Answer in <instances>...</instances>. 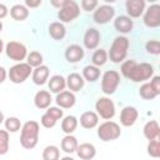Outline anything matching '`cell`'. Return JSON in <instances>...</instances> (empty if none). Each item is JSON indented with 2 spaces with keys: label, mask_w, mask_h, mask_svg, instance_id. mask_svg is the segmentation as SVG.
I'll use <instances>...</instances> for the list:
<instances>
[{
  "label": "cell",
  "mask_w": 160,
  "mask_h": 160,
  "mask_svg": "<svg viewBox=\"0 0 160 160\" xmlns=\"http://www.w3.org/2000/svg\"><path fill=\"white\" fill-rule=\"evenodd\" d=\"M26 62L31 66V68H36L39 65L42 64V55L39 51H31L30 54H28L26 56Z\"/></svg>",
  "instance_id": "cell-36"
},
{
  "label": "cell",
  "mask_w": 160,
  "mask_h": 160,
  "mask_svg": "<svg viewBox=\"0 0 160 160\" xmlns=\"http://www.w3.org/2000/svg\"><path fill=\"white\" fill-rule=\"evenodd\" d=\"M145 50L149 54L159 55L160 54V42H159V40H149L145 44Z\"/></svg>",
  "instance_id": "cell-38"
},
{
  "label": "cell",
  "mask_w": 160,
  "mask_h": 160,
  "mask_svg": "<svg viewBox=\"0 0 160 160\" xmlns=\"http://www.w3.org/2000/svg\"><path fill=\"white\" fill-rule=\"evenodd\" d=\"M78 119L74 115H68L61 121V130L65 134H72L78 128Z\"/></svg>",
  "instance_id": "cell-30"
},
{
  "label": "cell",
  "mask_w": 160,
  "mask_h": 160,
  "mask_svg": "<svg viewBox=\"0 0 160 160\" xmlns=\"http://www.w3.org/2000/svg\"><path fill=\"white\" fill-rule=\"evenodd\" d=\"M79 15H80V8H79L78 2L74 1V0H70L58 12V18H59V20L61 22H71Z\"/></svg>",
  "instance_id": "cell-9"
},
{
  "label": "cell",
  "mask_w": 160,
  "mask_h": 160,
  "mask_svg": "<svg viewBox=\"0 0 160 160\" xmlns=\"http://www.w3.org/2000/svg\"><path fill=\"white\" fill-rule=\"evenodd\" d=\"M51 101H52L51 95H50V92L46 91V90H40V91H38V92L35 94V96H34V104H35V106H36L38 109H41V110H42V109H48V108L50 106Z\"/></svg>",
  "instance_id": "cell-23"
},
{
  "label": "cell",
  "mask_w": 160,
  "mask_h": 160,
  "mask_svg": "<svg viewBox=\"0 0 160 160\" xmlns=\"http://www.w3.org/2000/svg\"><path fill=\"white\" fill-rule=\"evenodd\" d=\"M70 0H50V4L56 8V9H61L62 6H65Z\"/></svg>",
  "instance_id": "cell-43"
},
{
  "label": "cell",
  "mask_w": 160,
  "mask_h": 160,
  "mask_svg": "<svg viewBox=\"0 0 160 160\" xmlns=\"http://www.w3.org/2000/svg\"><path fill=\"white\" fill-rule=\"evenodd\" d=\"M31 72H32L31 66L28 62L21 61V62H18V64H15L14 66L10 68V70L8 72V76H9L10 81L14 82V84H22L30 76Z\"/></svg>",
  "instance_id": "cell-4"
},
{
  "label": "cell",
  "mask_w": 160,
  "mask_h": 160,
  "mask_svg": "<svg viewBox=\"0 0 160 160\" xmlns=\"http://www.w3.org/2000/svg\"><path fill=\"white\" fill-rule=\"evenodd\" d=\"M148 154L151 158H159L160 156V140H159V138L152 139V140H149Z\"/></svg>",
  "instance_id": "cell-35"
},
{
  "label": "cell",
  "mask_w": 160,
  "mask_h": 160,
  "mask_svg": "<svg viewBox=\"0 0 160 160\" xmlns=\"http://www.w3.org/2000/svg\"><path fill=\"white\" fill-rule=\"evenodd\" d=\"M145 1H148V2H150V4H155L158 0H145Z\"/></svg>",
  "instance_id": "cell-49"
},
{
  "label": "cell",
  "mask_w": 160,
  "mask_h": 160,
  "mask_svg": "<svg viewBox=\"0 0 160 160\" xmlns=\"http://www.w3.org/2000/svg\"><path fill=\"white\" fill-rule=\"evenodd\" d=\"M84 46L89 50H94L98 48L100 42V32L95 28H89L84 34Z\"/></svg>",
  "instance_id": "cell-16"
},
{
  "label": "cell",
  "mask_w": 160,
  "mask_h": 160,
  "mask_svg": "<svg viewBox=\"0 0 160 160\" xmlns=\"http://www.w3.org/2000/svg\"><path fill=\"white\" fill-rule=\"evenodd\" d=\"M75 152L78 154V156H79L80 159H82V160H90V159L95 158V155H96V149H95V146H94L92 144H90V142H84V144L78 145Z\"/></svg>",
  "instance_id": "cell-21"
},
{
  "label": "cell",
  "mask_w": 160,
  "mask_h": 160,
  "mask_svg": "<svg viewBox=\"0 0 160 160\" xmlns=\"http://www.w3.org/2000/svg\"><path fill=\"white\" fill-rule=\"evenodd\" d=\"M79 142H78V139L75 136H72L71 134H66L62 140H61V150L66 154H72L76 151V148H78Z\"/></svg>",
  "instance_id": "cell-27"
},
{
  "label": "cell",
  "mask_w": 160,
  "mask_h": 160,
  "mask_svg": "<svg viewBox=\"0 0 160 160\" xmlns=\"http://www.w3.org/2000/svg\"><path fill=\"white\" fill-rule=\"evenodd\" d=\"M115 16V9L109 5V4H105V5H100L98 6L95 10H94V15H92V20L99 24V25H105L108 24L110 20H112Z\"/></svg>",
  "instance_id": "cell-10"
},
{
  "label": "cell",
  "mask_w": 160,
  "mask_h": 160,
  "mask_svg": "<svg viewBox=\"0 0 160 160\" xmlns=\"http://www.w3.org/2000/svg\"><path fill=\"white\" fill-rule=\"evenodd\" d=\"M142 21L148 28H158L160 26V5L151 4L145 11L142 16Z\"/></svg>",
  "instance_id": "cell-12"
},
{
  "label": "cell",
  "mask_w": 160,
  "mask_h": 160,
  "mask_svg": "<svg viewBox=\"0 0 160 160\" xmlns=\"http://www.w3.org/2000/svg\"><path fill=\"white\" fill-rule=\"evenodd\" d=\"M152 75H154V68L151 64H149V62L138 64L136 62L128 79H130L134 82H142V81L149 80Z\"/></svg>",
  "instance_id": "cell-5"
},
{
  "label": "cell",
  "mask_w": 160,
  "mask_h": 160,
  "mask_svg": "<svg viewBox=\"0 0 160 160\" xmlns=\"http://www.w3.org/2000/svg\"><path fill=\"white\" fill-rule=\"evenodd\" d=\"M62 116H64V111L61 110V108L49 106L48 110L45 111V114L41 116L40 122H41V125L44 128L50 129V128H54L55 124L58 122V120L62 119Z\"/></svg>",
  "instance_id": "cell-11"
},
{
  "label": "cell",
  "mask_w": 160,
  "mask_h": 160,
  "mask_svg": "<svg viewBox=\"0 0 160 160\" xmlns=\"http://www.w3.org/2000/svg\"><path fill=\"white\" fill-rule=\"evenodd\" d=\"M129 39L126 36H116L110 46V50L108 52V58H110V60L114 64H120L125 60L126 55H128V50H129Z\"/></svg>",
  "instance_id": "cell-2"
},
{
  "label": "cell",
  "mask_w": 160,
  "mask_h": 160,
  "mask_svg": "<svg viewBox=\"0 0 160 160\" xmlns=\"http://www.w3.org/2000/svg\"><path fill=\"white\" fill-rule=\"evenodd\" d=\"M10 16L16 21H24L29 16V8L26 5L16 4L10 9Z\"/></svg>",
  "instance_id": "cell-26"
},
{
  "label": "cell",
  "mask_w": 160,
  "mask_h": 160,
  "mask_svg": "<svg viewBox=\"0 0 160 160\" xmlns=\"http://www.w3.org/2000/svg\"><path fill=\"white\" fill-rule=\"evenodd\" d=\"M108 60V52L106 50L104 49H98L95 50V52L92 54L91 56V61H92V65L95 66H102Z\"/></svg>",
  "instance_id": "cell-31"
},
{
  "label": "cell",
  "mask_w": 160,
  "mask_h": 160,
  "mask_svg": "<svg viewBox=\"0 0 160 160\" xmlns=\"http://www.w3.org/2000/svg\"><path fill=\"white\" fill-rule=\"evenodd\" d=\"M134 22L131 20V18L126 16V15H120L114 20V28L120 34H128L132 30Z\"/></svg>",
  "instance_id": "cell-18"
},
{
  "label": "cell",
  "mask_w": 160,
  "mask_h": 160,
  "mask_svg": "<svg viewBox=\"0 0 160 160\" xmlns=\"http://www.w3.org/2000/svg\"><path fill=\"white\" fill-rule=\"evenodd\" d=\"M49 35L54 40H62L66 35V29L61 21H54L49 25Z\"/></svg>",
  "instance_id": "cell-24"
},
{
  "label": "cell",
  "mask_w": 160,
  "mask_h": 160,
  "mask_svg": "<svg viewBox=\"0 0 160 160\" xmlns=\"http://www.w3.org/2000/svg\"><path fill=\"white\" fill-rule=\"evenodd\" d=\"M120 84V74L115 70H108L101 78V91L105 95H112Z\"/></svg>",
  "instance_id": "cell-6"
},
{
  "label": "cell",
  "mask_w": 160,
  "mask_h": 160,
  "mask_svg": "<svg viewBox=\"0 0 160 160\" xmlns=\"http://www.w3.org/2000/svg\"><path fill=\"white\" fill-rule=\"evenodd\" d=\"M2 50H4V41L0 39V54L2 52Z\"/></svg>",
  "instance_id": "cell-47"
},
{
  "label": "cell",
  "mask_w": 160,
  "mask_h": 160,
  "mask_svg": "<svg viewBox=\"0 0 160 160\" xmlns=\"http://www.w3.org/2000/svg\"><path fill=\"white\" fill-rule=\"evenodd\" d=\"M4 124H5V129L9 132H16L21 129V121L15 116H9L8 119L4 120Z\"/></svg>",
  "instance_id": "cell-34"
},
{
  "label": "cell",
  "mask_w": 160,
  "mask_h": 160,
  "mask_svg": "<svg viewBox=\"0 0 160 160\" xmlns=\"http://www.w3.org/2000/svg\"><path fill=\"white\" fill-rule=\"evenodd\" d=\"M138 116H139V112L136 110V108L134 106H125L122 110H121V114H120V122L122 126H132L136 120H138Z\"/></svg>",
  "instance_id": "cell-15"
},
{
  "label": "cell",
  "mask_w": 160,
  "mask_h": 160,
  "mask_svg": "<svg viewBox=\"0 0 160 160\" xmlns=\"http://www.w3.org/2000/svg\"><path fill=\"white\" fill-rule=\"evenodd\" d=\"M120 135H121L120 125L118 122H115V121L108 120V121L100 124V126L98 128V136L102 141H112V140H116Z\"/></svg>",
  "instance_id": "cell-3"
},
{
  "label": "cell",
  "mask_w": 160,
  "mask_h": 160,
  "mask_svg": "<svg viewBox=\"0 0 160 160\" xmlns=\"http://www.w3.org/2000/svg\"><path fill=\"white\" fill-rule=\"evenodd\" d=\"M6 76H8V72H6V70H5L2 66H0V84H2V82L5 81Z\"/></svg>",
  "instance_id": "cell-45"
},
{
  "label": "cell",
  "mask_w": 160,
  "mask_h": 160,
  "mask_svg": "<svg viewBox=\"0 0 160 160\" xmlns=\"http://www.w3.org/2000/svg\"><path fill=\"white\" fill-rule=\"evenodd\" d=\"M125 8L129 18H140L145 11V0H126Z\"/></svg>",
  "instance_id": "cell-13"
},
{
  "label": "cell",
  "mask_w": 160,
  "mask_h": 160,
  "mask_svg": "<svg viewBox=\"0 0 160 160\" xmlns=\"http://www.w3.org/2000/svg\"><path fill=\"white\" fill-rule=\"evenodd\" d=\"M39 130H40V125L38 121H34V120H29L24 125H21L20 144L24 149L31 150L38 145Z\"/></svg>",
  "instance_id": "cell-1"
},
{
  "label": "cell",
  "mask_w": 160,
  "mask_h": 160,
  "mask_svg": "<svg viewBox=\"0 0 160 160\" xmlns=\"http://www.w3.org/2000/svg\"><path fill=\"white\" fill-rule=\"evenodd\" d=\"M144 136L148 139V140H152V139H156L160 136V128H159V124L156 120H150L148 121L145 125H144Z\"/></svg>",
  "instance_id": "cell-25"
},
{
  "label": "cell",
  "mask_w": 160,
  "mask_h": 160,
  "mask_svg": "<svg viewBox=\"0 0 160 160\" xmlns=\"http://www.w3.org/2000/svg\"><path fill=\"white\" fill-rule=\"evenodd\" d=\"M84 84H85L84 78L80 74H78V72H71L66 78V86L69 88L70 91H79V90H81L84 88Z\"/></svg>",
  "instance_id": "cell-22"
},
{
  "label": "cell",
  "mask_w": 160,
  "mask_h": 160,
  "mask_svg": "<svg viewBox=\"0 0 160 160\" xmlns=\"http://www.w3.org/2000/svg\"><path fill=\"white\" fill-rule=\"evenodd\" d=\"M8 14H9V9H8V6H6L5 4H0V20L4 19V18H6Z\"/></svg>",
  "instance_id": "cell-44"
},
{
  "label": "cell",
  "mask_w": 160,
  "mask_h": 160,
  "mask_svg": "<svg viewBox=\"0 0 160 160\" xmlns=\"http://www.w3.org/2000/svg\"><path fill=\"white\" fill-rule=\"evenodd\" d=\"M84 80L89 81V82H94L96 81L99 78H100V70H99V66H95V65H86L84 69H82V75Z\"/></svg>",
  "instance_id": "cell-29"
},
{
  "label": "cell",
  "mask_w": 160,
  "mask_h": 160,
  "mask_svg": "<svg viewBox=\"0 0 160 160\" xmlns=\"http://www.w3.org/2000/svg\"><path fill=\"white\" fill-rule=\"evenodd\" d=\"M60 158L59 148L55 145H48L42 150V159L44 160H58Z\"/></svg>",
  "instance_id": "cell-33"
},
{
  "label": "cell",
  "mask_w": 160,
  "mask_h": 160,
  "mask_svg": "<svg viewBox=\"0 0 160 160\" xmlns=\"http://www.w3.org/2000/svg\"><path fill=\"white\" fill-rule=\"evenodd\" d=\"M50 70L46 65H39L32 70V81L35 85H44L49 79Z\"/></svg>",
  "instance_id": "cell-19"
},
{
  "label": "cell",
  "mask_w": 160,
  "mask_h": 160,
  "mask_svg": "<svg viewBox=\"0 0 160 160\" xmlns=\"http://www.w3.org/2000/svg\"><path fill=\"white\" fill-rule=\"evenodd\" d=\"M139 95L144 99V100H152L158 96V94L154 91V89L151 88V85L149 82H145L140 86L139 89Z\"/></svg>",
  "instance_id": "cell-32"
},
{
  "label": "cell",
  "mask_w": 160,
  "mask_h": 160,
  "mask_svg": "<svg viewBox=\"0 0 160 160\" xmlns=\"http://www.w3.org/2000/svg\"><path fill=\"white\" fill-rule=\"evenodd\" d=\"M4 50L6 52V56L10 60H14V61H18V62H21L28 56L26 46L22 42H19V41H9L5 45Z\"/></svg>",
  "instance_id": "cell-7"
},
{
  "label": "cell",
  "mask_w": 160,
  "mask_h": 160,
  "mask_svg": "<svg viewBox=\"0 0 160 160\" xmlns=\"http://www.w3.org/2000/svg\"><path fill=\"white\" fill-rule=\"evenodd\" d=\"M25 5L30 9H35V8H39L42 2V0H24Z\"/></svg>",
  "instance_id": "cell-42"
},
{
  "label": "cell",
  "mask_w": 160,
  "mask_h": 160,
  "mask_svg": "<svg viewBox=\"0 0 160 160\" xmlns=\"http://www.w3.org/2000/svg\"><path fill=\"white\" fill-rule=\"evenodd\" d=\"M82 58H84V49L80 45L72 44V45H69L66 48L65 59H66L68 62L75 64V62H79L80 60H82Z\"/></svg>",
  "instance_id": "cell-17"
},
{
  "label": "cell",
  "mask_w": 160,
  "mask_h": 160,
  "mask_svg": "<svg viewBox=\"0 0 160 160\" xmlns=\"http://www.w3.org/2000/svg\"><path fill=\"white\" fill-rule=\"evenodd\" d=\"M9 150V131L0 130V155H5Z\"/></svg>",
  "instance_id": "cell-37"
},
{
  "label": "cell",
  "mask_w": 160,
  "mask_h": 160,
  "mask_svg": "<svg viewBox=\"0 0 160 160\" xmlns=\"http://www.w3.org/2000/svg\"><path fill=\"white\" fill-rule=\"evenodd\" d=\"M135 64H136L135 60H126V61H124L121 64V68H120V71H121L122 76H125L128 79L130 72H131V70H132V68L135 66Z\"/></svg>",
  "instance_id": "cell-39"
},
{
  "label": "cell",
  "mask_w": 160,
  "mask_h": 160,
  "mask_svg": "<svg viewBox=\"0 0 160 160\" xmlns=\"http://www.w3.org/2000/svg\"><path fill=\"white\" fill-rule=\"evenodd\" d=\"M104 1H105L106 4H112V2H115L116 0H104Z\"/></svg>",
  "instance_id": "cell-48"
},
{
  "label": "cell",
  "mask_w": 160,
  "mask_h": 160,
  "mask_svg": "<svg viewBox=\"0 0 160 160\" xmlns=\"http://www.w3.org/2000/svg\"><path fill=\"white\" fill-rule=\"evenodd\" d=\"M99 124V115L95 111H85L80 116V125L84 129H94Z\"/></svg>",
  "instance_id": "cell-20"
},
{
  "label": "cell",
  "mask_w": 160,
  "mask_h": 160,
  "mask_svg": "<svg viewBox=\"0 0 160 160\" xmlns=\"http://www.w3.org/2000/svg\"><path fill=\"white\" fill-rule=\"evenodd\" d=\"M99 5V0H81V9L84 11H94Z\"/></svg>",
  "instance_id": "cell-40"
},
{
  "label": "cell",
  "mask_w": 160,
  "mask_h": 160,
  "mask_svg": "<svg viewBox=\"0 0 160 160\" xmlns=\"http://www.w3.org/2000/svg\"><path fill=\"white\" fill-rule=\"evenodd\" d=\"M55 101H56V104H58L59 108H61V109H70V108H72L75 105L76 98H75V95H74L72 91L62 90V91L58 92Z\"/></svg>",
  "instance_id": "cell-14"
},
{
  "label": "cell",
  "mask_w": 160,
  "mask_h": 160,
  "mask_svg": "<svg viewBox=\"0 0 160 160\" xmlns=\"http://www.w3.org/2000/svg\"><path fill=\"white\" fill-rule=\"evenodd\" d=\"M149 84L151 85V88L154 89V91L158 95H160V76H154Z\"/></svg>",
  "instance_id": "cell-41"
},
{
  "label": "cell",
  "mask_w": 160,
  "mask_h": 160,
  "mask_svg": "<svg viewBox=\"0 0 160 160\" xmlns=\"http://www.w3.org/2000/svg\"><path fill=\"white\" fill-rule=\"evenodd\" d=\"M4 120H5V118H4V114H2L1 111H0V125H1L2 122H4Z\"/></svg>",
  "instance_id": "cell-46"
},
{
  "label": "cell",
  "mask_w": 160,
  "mask_h": 160,
  "mask_svg": "<svg viewBox=\"0 0 160 160\" xmlns=\"http://www.w3.org/2000/svg\"><path fill=\"white\" fill-rule=\"evenodd\" d=\"M95 110L96 114L105 120H110L115 116V104L110 98H99L95 102Z\"/></svg>",
  "instance_id": "cell-8"
},
{
  "label": "cell",
  "mask_w": 160,
  "mask_h": 160,
  "mask_svg": "<svg viewBox=\"0 0 160 160\" xmlns=\"http://www.w3.org/2000/svg\"><path fill=\"white\" fill-rule=\"evenodd\" d=\"M65 86H66V79L61 75H54L49 80V90L51 92L58 94V92L62 91L65 89Z\"/></svg>",
  "instance_id": "cell-28"
},
{
  "label": "cell",
  "mask_w": 160,
  "mask_h": 160,
  "mask_svg": "<svg viewBox=\"0 0 160 160\" xmlns=\"http://www.w3.org/2000/svg\"><path fill=\"white\" fill-rule=\"evenodd\" d=\"M1 30H2V22H1V20H0V32H1Z\"/></svg>",
  "instance_id": "cell-50"
}]
</instances>
